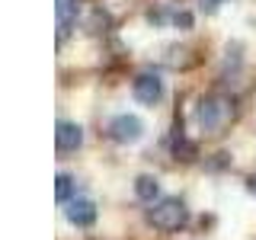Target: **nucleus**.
I'll list each match as a JSON object with an SVG mask.
<instances>
[{"label":"nucleus","instance_id":"f257e3e1","mask_svg":"<svg viewBox=\"0 0 256 240\" xmlns=\"http://www.w3.org/2000/svg\"><path fill=\"white\" fill-rule=\"evenodd\" d=\"M148 221L154 224L157 230H180L182 224L189 221V208L182 205V198H173V196H166V198H160V202H154V208L148 212Z\"/></svg>","mask_w":256,"mask_h":240},{"label":"nucleus","instance_id":"f03ea898","mask_svg":"<svg viewBox=\"0 0 256 240\" xmlns=\"http://www.w3.org/2000/svg\"><path fill=\"white\" fill-rule=\"evenodd\" d=\"M228 100H221V96H202L196 106V122L205 128V132H214V128H221L228 122Z\"/></svg>","mask_w":256,"mask_h":240},{"label":"nucleus","instance_id":"7ed1b4c3","mask_svg":"<svg viewBox=\"0 0 256 240\" xmlns=\"http://www.w3.org/2000/svg\"><path fill=\"white\" fill-rule=\"evenodd\" d=\"M132 93L144 106H154V102H160V96H164V80H160V74H154V70H141V74L132 80Z\"/></svg>","mask_w":256,"mask_h":240},{"label":"nucleus","instance_id":"20e7f679","mask_svg":"<svg viewBox=\"0 0 256 240\" xmlns=\"http://www.w3.org/2000/svg\"><path fill=\"white\" fill-rule=\"evenodd\" d=\"M109 134H112V141H118V144H134L144 134V122L138 116H116L109 122Z\"/></svg>","mask_w":256,"mask_h":240},{"label":"nucleus","instance_id":"39448f33","mask_svg":"<svg viewBox=\"0 0 256 240\" xmlns=\"http://www.w3.org/2000/svg\"><path fill=\"white\" fill-rule=\"evenodd\" d=\"M54 144H58L61 154L77 150L80 144H84V128L77 122H58V128H54Z\"/></svg>","mask_w":256,"mask_h":240},{"label":"nucleus","instance_id":"423d86ee","mask_svg":"<svg viewBox=\"0 0 256 240\" xmlns=\"http://www.w3.org/2000/svg\"><path fill=\"white\" fill-rule=\"evenodd\" d=\"M64 214H68V221L74 224V228H90L96 221V205L90 198H70L68 208H64Z\"/></svg>","mask_w":256,"mask_h":240},{"label":"nucleus","instance_id":"0eeeda50","mask_svg":"<svg viewBox=\"0 0 256 240\" xmlns=\"http://www.w3.org/2000/svg\"><path fill=\"white\" fill-rule=\"evenodd\" d=\"M134 196L141 198V202H160V182H157V176H150V173H141L138 180H134Z\"/></svg>","mask_w":256,"mask_h":240},{"label":"nucleus","instance_id":"6e6552de","mask_svg":"<svg viewBox=\"0 0 256 240\" xmlns=\"http://www.w3.org/2000/svg\"><path fill=\"white\" fill-rule=\"evenodd\" d=\"M70 189H74V180H70L68 173L54 176V198H58V202H64V205L70 202Z\"/></svg>","mask_w":256,"mask_h":240},{"label":"nucleus","instance_id":"1a4fd4ad","mask_svg":"<svg viewBox=\"0 0 256 240\" xmlns=\"http://www.w3.org/2000/svg\"><path fill=\"white\" fill-rule=\"evenodd\" d=\"M54 13H58V26H61V36H64V29H68V22H70V13H74V0H58V4H54Z\"/></svg>","mask_w":256,"mask_h":240},{"label":"nucleus","instance_id":"9d476101","mask_svg":"<svg viewBox=\"0 0 256 240\" xmlns=\"http://www.w3.org/2000/svg\"><path fill=\"white\" fill-rule=\"evenodd\" d=\"M221 4H224V0H198V10H202V13H214Z\"/></svg>","mask_w":256,"mask_h":240},{"label":"nucleus","instance_id":"9b49d317","mask_svg":"<svg viewBox=\"0 0 256 240\" xmlns=\"http://www.w3.org/2000/svg\"><path fill=\"white\" fill-rule=\"evenodd\" d=\"M173 22H176V26H182V29H189V26H192V16H189V13H176Z\"/></svg>","mask_w":256,"mask_h":240},{"label":"nucleus","instance_id":"f8f14e48","mask_svg":"<svg viewBox=\"0 0 256 240\" xmlns=\"http://www.w3.org/2000/svg\"><path fill=\"white\" fill-rule=\"evenodd\" d=\"M250 192H256V173L250 176Z\"/></svg>","mask_w":256,"mask_h":240}]
</instances>
